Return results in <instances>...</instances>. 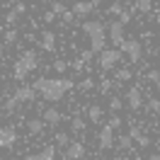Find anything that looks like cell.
<instances>
[{"mask_svg": "<svg viewBox=\"0 0 160 160\" xmlns=\"http://www.w3.org/2000/svg\"><path fill=\"white\" fill-rule=\"evenodd\" d=\"M97 143H100L102 150H112V148H114L117 138H114V129H112L109 124H104V126L100 129V133H97Z\"/></svg>", "mask_w": 160, "mask_h": 160, "instance_id": "9c48e42d", "label": "cell"}, {"mask_svg": "<svg viewBox=\"0 0 160 160\" xmlns=\"http://www.w3.org/2000/svg\"><path fill=\"white\" fill-rule=\"evenodd\" d=\"M12 97L20 102V104H32V102H34V97H37V90H34L32 85H20V88L15 90V95H12Z\"/></svg>", "mask_w": 160, "mask_h": 160, "instance_id": "7c38bea8", "label": "cell"}, {"mask_svg": "<svg viewBox=\"0 0 160 160\" xmlns=\"http://www.w3.org/2000/svg\"><path fill=\"white\" fill-rule=\"evenodd\" d=\"M114 85H117L114 80H107V78H104V80L100 82V92H102V95H107V92H109L112 88H114Z\"/></svg>", "mask_w": 160, "mask_h": 160, "instance_id": "83f0119b", "label": "cell"}, {"mask_svg": "<svg viewBox=\"0 0 160 160\" xmlns=\"http://www.w3.org/2000/svg\"><path fill=\"white\" fill-rule=\"evenodd\" d=\"M90 12H95L90 0H78V2L73 5V15H75V17H88Z\"/></svg>", "mask_w": 160, "mask_h": 160, "instance_id": "9a60e30c", "label": "cell"}, {"mask_svg": "<svg viewBox=\"0 0 160 160\" xmlns=\"http://www.w3.org/2000/svg\"><path fill=\"white\" fill-rule=\"evenodd\" d=\"M119 49L131 63H138V61L143 58V46H141L138 39H124V44H121Z\"/></svg>", "mask_w": 160, "mask_h": 160, "instance_id": "5b68a950", "label": "cell"}, {"mask_svg": "<svg viewBox=\"0 0 160 160\" xmlns=\"http://www.w3.org/2000/svg\"><path fill=\"white\" fill-rule=\"evenodd\" d=\"M136 143H138L141 148H148V146H150V138H148V136H141V138L136 141Z\"/></svg>", "mask_w": 160, "mask_h": 160, "instance_id": "60d3db41", "label": "cell"}, {"mask_svg": "<svg viewBox=\"0 0 160 160\" xmlns=\"http://www.w3.org/2000/svg\"><path fill=\"white\" fill-rule=\"evenodd\" d=\"M107 37H109V41L114 46H121L124 39H126V24H121L119 20L109 22V24H107Z\"/></svg>", "mask_w": 160, "mask_h": 160, "instance_id": "8992f818", "label": "cell"}, {"mask_svg": "<svg viewBox=\"0 0 160 160\" xmlns=\"http://www.w3.org/2000/svg\"><path fill=\"white\" fill-rule=\"evenodd\" d=\"M17 20H20V15H17L15 10H8V15H5V22H8L10 27H15V22H17Z\"/></svg>", "mask_w": 160, "mask_h": 160, "instance_id": "1f68e13d", "label": "cell"}, {"mask_svg": "<svg viewBox=\"0 0 160 160\" xmlns=\"http://www.w3.org/2000/svg\"><path fill=\"white\" fill-rule=\"evenodd\" d=\"M129 136H131V138H133V141H138L141 136H146V133L141 131V126H138V124H133V126H131V129H129Z\"/></svg>", "mask_w": 160, "mask_h": 160, "instance_id": "f1b7e54d", "label": "cell"}, {"mask_svg": "<svg viewBox=\"0 0 160 160\" xmlns=\"http://www.w3.org/2000/svg\"><path fill=\"white\" fill-rule=\"evenodd\" d=\"M131 78H133L131 68H114V82H129Z\"/></svg>", "mask_w": 160, "mask_h": 160, "instance_id": "ac0fdd59", "label": "cell"}, {"mask_svg": "<svg viewBox=\"0 0 160 160\" xmlns=\"http://www.w3.org/2000/svg\"><path fill=\"white\" fill-rule=\"evenodd\" d=\"M24 160H56V146H44L41 153H29Z\"/></svg>", "mask_w": 160, "mask_h": 160, "instance_id": "5bb4252c", "label": "cell"}, {"mask_svg": "<svg viewBox=\"0 0 160 160\" xmlns=\"http://www.w3.org/2000/svg\"><path fill=\"white\" fill-rule=\"evenodd\" d=\"M121 56H124L121 49H102L100 56H97V66H100L102 70H114L119 66Z\"/></svg>", "mask_w": 160, "mask_h": 160, "instance_id": "277c9868", "label": "cell"}, {"mask_svg": "<svg viewBox=\"0 0 160 160\" xmlns=\"http://www.w3.org/2000/svg\"><path fill=\"white\" fill-rule=\"evenodd\" d=\"M2 56H5V49H2V44H0V61H2Z\"/></svg>", "mask_w": 160, "mask_h": 160, "instance_id": "ee69618b", "label": "cell"}, {"mask_svg": "<svg viewBox=\"0 0 160 160\" xmlns=\"http://www.w3.org/2000/svg\"><path fill=\"white\" fill-rule=\"evenodd\" d=\"M155 22H158V24H160V12H158V17H155Z\"/></svg>", "mask_w": 160, "mask_h": 160, "instance_id": "f6af8a7d", "label": "cell"}, {"mask_svg": "<svg viewBox=\"0 0 160 160\" xmlns=\"http://www.w3.org/2000/svg\"><path fill=\"white\" fill-rule=\"evenodd\" d=\"M126 107L131 112H138L143 107V92H141V85H131L126 90Z\"/></svg>", "mask_w": 160, "mask_h": 160, "instance_id": "52a82bcc", "label": "cell"}, {"mask_svg": "<svg viewBox=\"0 0 160 160\" xmlns=\"http://www.w3.org/2000/svg\"><path fill=\"white\" fill-rule=\"evenodd\" d=\"M133 10H138V12H150L153 10V0H136V5H133Z\"/></svg>", "mask_w": 160, "mask_h": 160, "instance_id": "44dd1931", "label": "cell"}, {"mask_svg": "<svg viewBox=\"0 0 160 160\" xmlns=\"http://www.w3.org/2000/svg\"><path fill=\"white\" fill-rule=\"evenodd\" d=\"M85 112H88V119H90L92 124H100L102 117H104V109H102L100 104H88V107H85Z\"/></svg>", "mask_w": 160, "mask_h": 160, "instance_id": "e0dca14e", "label": "cell"}, {"mask_svg": "<svg viewBox=\"0 0 160 160\" xmlns=\"http://www.w3.org/2000/svg\"><path fill=\"white\" fill-rule=\"evenodd\" d=\"M51 68L56 70V73H68L70 63H68V61H63V58H58V61H53V66H51Z\"/></svg>", "mask_w": 160, "mask_h": 160, "instance_id": "d4e9b609", "label": "cell"}, {"mask_svg": "<svg viewBox=\"0 0 160 160\" xmlns=\"http://www.w3.org/2000/svg\"><path fill=\"white\" fill-rule=\"evenodd\" d=\"M17 143V129L12 126V124H5V126H0V148H12Z\"/></svg>", "mask_w": 160, "mask_h": 160, "instance_id": "ba28073f", "label": "cell"}, {"mask_svg": "<svg viewBox=\"0 0 160 160\" xmlns=\"http://www.w3.org/2000/svg\"><path fill=\"white\" fill-rule=\"evenodd\" d=\"M155 88H158V90H160V80H158V82H155Z\"/></svg>", "mask_w": 160, "mask_h": 160, "instance_id": "bcb514c9", "label": "cell"}, {"mask_svg": "<svg viewBox=\"0 0 160 160\" xmlns=\"http://www.w3.org/2000/svg\"><path fill=\"white\" fill-rule=\"evenodd\" d=\"M92 53H95V51H92V49L82 51V53H80V61H82V63H90V61H92Z\"/></svg>", "mask_w": 160, "mask_h": 160, "instance_id": "d590c367", "label": "cell"}, {"mask_svg": "<svg viewBox=\"0 0 160 160\" xmlns=\"http://www.w3.org/2000/svg\"><path fill=\"white\" fill-rule=\"evenodd\" d=\"M17 104H20V102L15 100V97H8V102H5V109H8V112H15V109H17Z\"/></svg>", "mask_w": 160, "mask_h": 160, "instance_id": "e575fe53", "label": "cell"}, {"mask_svg": "<svg viewBox=\"0 0 160 160\" xmlns=\"http://www.w3.org/2000/svg\"><path fill=\"white\" fill-rule=\"evenodd\" d=\"M56 44H58L56 32H53V29H41V34H39V49H44L46 53H53V51H56Z\"/></svg>", "mask_w": 160, "mask_h": 160, "instance_id": "30bf717a", "label": "cell"}, {"mask_svg": "<svg viewBox=\"0 0 160 160\" xmlns=\"http://www.w3.org/2000/svg\"><path fill=\"white\" fill-rule=\"evenodd\" d=\"M155 114H158V117H160V109H158V112H155Z\"/></svg>", "mask_w": 160, "mask_h": 160, "instance_id": "7dc6e473", "label": "cell"}, {"mask_svg": "<svg viewBox=\"0 0 160 160\" xmlns=\"http://www.w3.org/2000/svg\"><path fill=\"white\" fill-rule=\"evenodd\" d=\"M44 129H46V124H44V119H27V133L29 136H39V133H44Z\"/></svg>", "mask_w": 160, "mask_h": 160, "instance_id": "2e32d148", "label": "cell"}, {"mask_svg": "<svg viewBox=\"0 0 160 160\" xmlns=\"http://www.w3.org/2000/svg\"><path fill=\"white\" fill-rule=\"evenodd\" d=\"M37 68H39V56H37V51L24 49L20 53V58L15 61L12 75H15V80H24V78H29V73H34Z\"/></svg>", "mask_w": 160, "mask_h": 160, "instance_id": "3957f363", "label": "cell"}, {"mask_svg": "<svg viewBox=\"0 0 160 160\" xmlns=\"http://www.w3.org/2000/svg\"><path fill=\"white\" fill-rule=\"evenodd\" d=\"M121 12H124V5H121V2H112L109 8H107V15H112V17H119Z\"/></svg>", "mask_w": 160, "mask_h": 160, "instance_id": "4316f807", "label": "cell"}, {"mask_svg": "<svg viewBox=\"0 0 160 160\" xmlns=\"http://www.w3.org/2000/svg\"><path fill=\"white\" fill-rule=\"evenodd\" d=\"M53 141H56V146H61V148H68L70 146V133L68 131H56Z\"/></svg>", "mask_w": 160, "mask_h": 160, "instance_id": "d6986e66", "label": "cell"}, {"mask_svg": "<svg viewBox=\"0 0 160 160\" xmlns=\"http://www.w3.org/2000/svg\"><path fill=\"white\" fill-rule=\"evenodd\" d=\"M107 124H109L112 129L117 131V129H119V126H121V124H124V121H121V117H119V114H112V117H109V121H107Z\"/></svg>", "mask_w": 160, "mask_h": 160, "instance_id": "4dcf8cb0", "label": "cell"}, {"mask_svg": "<svg viewBox=\"0 0 160 160\" xmlns=\"http://www.w3.org/2000/svg\"><path fill=\"white\" fill-rule=\"evenodd\" d=\"M148 160H160V150H158V153H150V158Z\"/></svg>", "mask_w": 160, "mask_h": 160, "instance_id": "7bdbcfd3", "label": "cell"}, {"mask_svg": "<svg viewBox=\"0 0 160 160\" xmlns=\"http://www.w3.org/2000/svg\"><path fill=\"white\" fill-rule=\"evenodd\" d=\"M12 10L17 12V15H24V12H27V5H24V0H20V2H17V5L12 8Z\"/></svg>", "mask_w": 160, "mask_h": 160, "instance_id": "ab89813d", "label": "cell"}, {"mask_svg": "<svg viewBox=\"0 0 160 160\" xmlns=\"http://www.w3.org/2000/svg\"><path fill=\"white\" fill-rule=\"evenodd\" d=\"M32 88L46 102H61L66 97V92H70L75 88V82L70 78H37L32 82Z\"/></svg>", "mask_w": 160, "mask_h": 160, "instance_id": "6da1fadb", "label": "cell"}, {"mask_svg": "<svg viewBox=\"0 0 160 160\" xmlns=\"http://www.w3.org/2000/svg\"><path fill=\"white\" fill-rule=\"evenodd\" d=\"M0 104H2V97H0Z\"/></svg>", "mask_w": 160, "mask_h": 160, "instance_id": "c3c4849f", "label": "cell"}, {"mask_svg": "<svg viewBox=\"0 0 160 160\" xmlns=\"http://www.w3.org/2000/svg\"><path fill=\"white\" fill-rule=\"evenodd\" d=\"M85 126H88V124H85V119H82V117H78V114L70 119V131H73V133H82V131H85Z\"/></svg>", "mask_w": 160, "mask_h": 160, "instance_id": "ffe728a7", "label": "cell"}, {"mask_svg": "<svg viewBox=\"0 0 160 160\" xmlns=\"http://www.w3.org/2000/svg\"><path fill=\"white\" fill-rule=\"evenodd\" d=\"M82 34L90 39V49L95 53H100L107 44V27L100 20H85L82 22Z\"/></svg>", "mask_w": 160, "mask_h": 160, "instance_id": "7a4b0ae2", "label": "cell"}, {"mask_svg": "<svg viewBox=\"0 0 160 160\" xmlns=\"http://www.w3.org/2000/svg\"><path fill=\"white\" fill-rule=\"evenodd\" d=\"M121 107H124V100H121V97H117V95H114V97H109V107H107V109H109L112 114H117Z\"/></svg>", "mask_w": 160, "mask_h": 160, "instance_id": "7402d4cb", "label": "cell"}, {"mask_svg": "<svg viewBox=\"0 0 160 160\" xmlns=\"http://www.w3.org/2000/svg\"><path fill=\"white\" fill-rule=\"evenodd\" d=\"M41 119H44V124H46V126H58L61 121L66 119V114H63V112H58L56 107H46V109L41 112Z\"/></svg>", "mask_w": 160, "mask_h": 160, "instance_id": "4fadbf2b", "label": "cell"}, {"mask_svg": "<svg viewBox=\"0 0 160 160\" xmlns=\"http://www.w3.org/2000/svg\"><path fill=\"white\" fill-rule=\"evenodd\" d=\"M61 20L66 22V24H70V22L75 20V15H73V10H66V12H63V15H61Z\"/></svg>", "mask_w": 160, "mask_h": 160, "instance_id": "8d00e7d4", "label": "cell"}, {"mask_svg": "<svg viewBox=\"0 0 160 160\" xmlns=\"http://www.w3.org/2000/svg\"><path fill=\"white\" fill-rule=\"evenodd\" d=\"M146 78H148L150 82L155 85V82H158V80H160V70H158V68H150V70H148V75H146Z\"/></svg>", "mask_w": 160, "mask_h": 160, "instance_id": "836d02e7", "label": "cell"}, {"mask_svg": "<svg viewBox=\"0 0 160 160\" xmlns=\"http://www.w3.org/2000/svg\"><path fill=\"white\" fill-rule=\"evenodd\" d=\"M90 2H92V8L97 10V8H100V5H102V2H104V0H90Z\"/></svg>", "mask_w": 160, "mask_h": 160, "instance_id": "b9f144b4", "label": "cell"}, {"mask_svg": "<svg viewBox=\"0 0 160 160\" xmlns=\"http://www.w3.org/2000/svg\"><path fill=\"white\" fill-rule=\"evenodd\" d=\"M75 88H78L80 92H90L92 88H95V80H92V78H82L78 85H75Z\"/></svg>", "mask_w": 160, "mask_h": 160, "instance_id": "603a6c76", "label": "cell"}, {"mask_svg": "<svg viewBox=\"0 0 160 160\" xmlns=\"http://www.w3.org/2000/svg\"><path fill=\"white\" fill-rule=\"evenodd\" d=\"M131 17H133V12L124 8V12L119 15V22H121V24H129V22H131Z\"/></svg>", "mask_w": 160, "mask_h": 160, "instance_id": "d6a6232c", "label": "cell"}, {"mask_svg": "<svg viewBox=\"0 0 160 160\" xmlns=\"http://www.w3.org/2000/svg\"><path fill=\"white\" fill-rule=\"evenodd\" d=\"M63 158H66V160H82V158H85V143L70 141L68 148H63Z\"/></svg>", "mask_w": 160, "mask_h": 160, "instance_id": "8fae6325", "label": "cell"}, {"mask_svg": "<svg viewBox=\"0 0 160 160\" xmlns=\"http://www.w3.org/2000/svg\"><path fill=\"white\" fill-rule=\"evenodd\" d=\"M17 37H20V34H17V29H15V27H10V29H5V34H2V41H5V44H15V41H17Z\"/></svg>", "mask_w": 160, "mask_h": 160, "instance_id": "cb8c5ba5", "label": "cell"}, {"mask_svg": "<svg viewBox=\"0 0 160 160\" xmlns=\"http://www.w3.org/2000/svg\"><path fill=\"white\" fill-rule=\"evenodd\" d=\"M148 109H150V112H158V109H160V100L150 97V100H148Z\"/></svg>", "mask_w": 160, "mask_h": 160, "instance_id": "f35d334b", "label": "cell"}, {"mask_svg": "<svg viewBox=\"0 0 160 160\" xmlns=\"http://www.w3.org/2000/svg\"><path fill=\"white\" fill-rule=\"evenodd\" d=\"M117 143H119V148H121V150H129L131 146H133V138L126 133V136H119V138H117Z\"/></svg>", "mask_w": 160, "mask_h": 160, "instance_id": "484cf974", "label": "cell"}, {"mask_svg": "<svg viewBox=\"0 0 160 160\" xmlns=\"http://www.w3.org/2000/svg\"><path fill=\"white\" fill-rule=\"evenodd\" d=\"M51 10L56 12V17H61V15H63V12L68 10V8H66L63 2H58V0H56V2H51Z\"/></svg>", "mask_w": 160, "mask_h": 160, "instance_id": "f546056e", "label": "cell"}, {"mask_svg": "<svg viewBox=\"0 0 160 160\" xmlns=\"http://www.w3.org/2000/svg\"><path fill=\"white\" fill-rule=\"evenodd\" d=\"M53 20H56V12H53V10H51V8H49V10L44 12V22H46V24H51V22H53Z\"/></svg>", "mask_w": 160, "mask_h": 160, "instance_id": "74e56055", "label": "cell"}]
</instances>
